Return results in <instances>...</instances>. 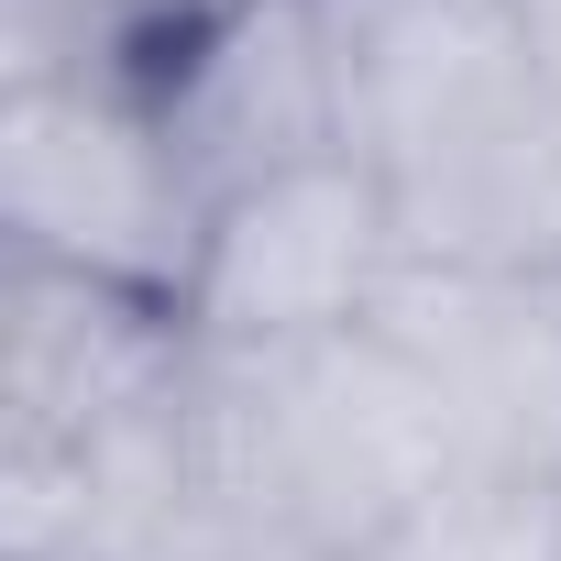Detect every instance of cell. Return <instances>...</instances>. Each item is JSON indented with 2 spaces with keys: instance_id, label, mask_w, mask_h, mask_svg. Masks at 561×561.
Instances as JSON below:
<instances>
[{
  "instance_id": "3",
  "label": "cell",
  "mask_w": 561,
  "mask_h": 561,
  "mask_svg": "<svg viewBox=\"0 0 561 561\" xmlns=\"http://www.w3.org/2000/svg\"><path fill=\"white\" fill-rule=\"evenodd\" d=\"M342 12V144L408 198H440L528 111L517 0H331Z\"/></svg>"
},
{
  "instance_id": "1",
  "label": "cell",
  "mask_w": 561,
  "mask_h": 561,
  "mask_svg": "<svg viewBox=\"0 0 561 561\" xmlns=\"http://www.w3.org/2000/svg\"><path fill=\"white\" fill-rule=\"evenodd\" d=\"M0 231H12V264L100 275V287L176 309L209 231V187L144 78L122 67L12 78V100H0Z\"/></svg>"
},
{
  "instance_id": "7",
  "label": "cell",
  "mask_w": 561,
  "mask_h": 561,
  "mask_svg": "<svg viewBox=\"0 0 561 561\" xmlns=\"http://www.w3.org/2000/svg\"><path fill=\"white\" fill-rule=\"evenodd\" d=\"M364 561H561V484L528 473H451L430 506H408Z\"/></svg>"
},
{
  "instance_id": "4",
  "label": "cell",
  "mask_w": 561,
  "mask_h": 561,
  "mask_svg": "<svg viewBox=\"0 0 561 561\" xmlns=\"http://www.w3.org/2000/svg\"><path fill=\"white\" fill-rule=\"evenodd\" d=\"M375 331L440 386L473 473L561 484V275L408 253L375 298Z\"/></svg>"
},
{
  "instance_id": "2",
  "label": "cell",
  "mask_w": 561,
  "mask_h": 561,
  "mask_svg": "<svg viewBox=\"0 0 561 561\" xmlns=\"http://www.w3.org/2000/svg\"><path fill=\"white\" fill-rule=\"evenodd\" d=\"M397 264H408L397 187L364 154H309L209 198L176 320L198 353H309L375 320Z\"/></svg>"
},
{
  "instance_id": "8",
  "label": "cell",
  "mask_w": 561,
  "mask_h": 561,
  "mask_svg": "<svg viewBox=\"0 0 561 561\" xmlns=\"http://www.w3.org/2000/svg\"><path fill=\"white\" fill-rule=\"evenodd\" d=\"M187 561H353V550H331V539H298V528H220V539H198Z\"/></svg>"
},
{
  "instance_id": "5",
  "label": "cell",
  "mask_w": 561,
  "mask_h": 561,
  "mask_svg": "<svg viewBox=\"0 0 561 561\" xmlns=\"http://www.w3.org/2000/svg\"><path fill=\"white\" fill-rule=\"evenodd\" d=\"M165 133L187 144L198 187H242L342 144V12L331 0H209L187 34L144 56Z\"/></svg>"
},
{
  "instance_id": "6",
  "label": "cell",
  "mask_w": 561,
  "mask_h": 561,
  "mask_svg": "<svg viewBox=\"0 0 561 561\" xmlns=\"http://www.w3.org/2000/svg\"><path fill=\"white\" fill-rule=\"evenodd\" d=\"M198 342L165 298L100 275L12 264V353H0V440H89L187 386Z\"/></svg>"
}]
</instances>
